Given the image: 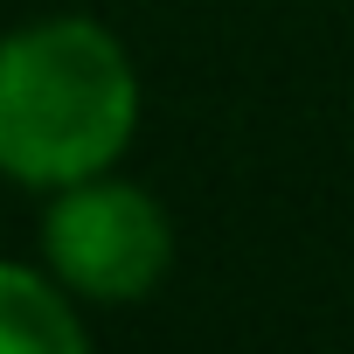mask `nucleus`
<instances>
[{"label":"nucleus","mask_w":354,"mask_h":354,"mask_svg":"<svg viewBox=\"0 0 354 354\" xmlns=\"http://www.w3.org/2000/svg\"><path fill=\"white\" fill-rule=\"evenodd\" d=\"M139 77L125 42L91 15H49L0 42V174L70 188L132 146Z\"/></svg>","instance_id":"nucleus-1"},{"label":"nucleus","mask_w":354,"mask_h":354,"mask_svg":"<svg viewBox=\"0 0 354 354\" xmlns=\"http://www.w3.org/2000/svg\"><path fill=\"white\" fill-rule=\"evenodd\" d=\"M42 257L70 285V299L132 306L167 278L174 223L146 188L118 181V174H91V181L56 188V202L42 216Z\"/></svg>","instance_id":"nucleus-2"},{"label":"nucleus","mask_w":354,"mask_h":354,"mask_svg":"<svg viewBox=\"0 0 354 354\" xmlns=\"http://www.w3.org/2000/svg\"><path fill=\"white\" fill-rule=\"evenodd\" d=\"M84 319L70 306V285L28 264H0V354H84Z\"/></svg>","instance_id":"nucleus-3"}]
</instances>
